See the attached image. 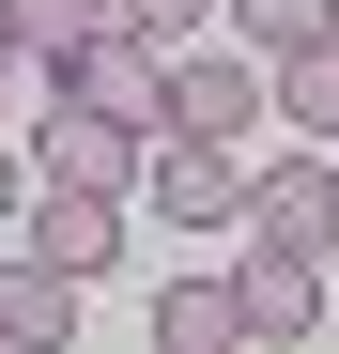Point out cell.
I'll return each mask as SVG.
<instances>
[{
	"label": "cell",
	"mask_w": 339,
	"mask_h": 354,
	"mask_svg": "<svg viewBox=\"0 0 339 354\" xmlns=\"http://www.w3.org/2000/svg\"><path fill=\"white\" fill-rule=\"evenodd\" d=\"M46 77H62V108H108V124H170V46L154 31H124V16H108L93 46H62V62H46Z\"/></svg>",
	"instance_id": "1"
},
{
	"label": "cell",
	"mask_w": 339,
	"mask_h": 354,
	"mask_svg": "<svg viewBox=\"0 0 339 354\" xmlns=\"http://www.w3.org/2000/svg\"><path fill=\"white\" fill-rule=\"evenodd\" d=\"M232 308H247V339H309V308H324V247H293V231H247Z\"/></svg>",
	"instance_id": "2"
},
{
	"label": "cell",
	"mask_w": 339,
	"mask_h": 354,
	"mask_svg": "<svg viewBox=\"0 0 339 354\" xmlns=\"http://www.w3.org/2000/svg\"><path fill=\"white\" fill-rule=\"evenodd\" d=\"M247 124H262L247 62H170V139H247Z\"/></svg>",
	"instance_id": "3"
},
{
	"label": "cell",
	"mask_w": 339,
	"mask_h": 354,
	"mask_svg": "<svg viewBox=\"0 0 339 354\" xmlns=\"http://www.w3.org/2000/svg\"><path fill=\"white\" fill-rule=\"evenodd\" d=\"M31 247L62 262V277H93L108 247H124V216H108V185H31Z\"/></svg>",
	"instance_id": "4"
},
{
	"label": "cell",
	"mask_w": 339,
	"mask_h": 354,
	"mask_svg": "<svg viewBox=\"0 0 339 354\" xmlns=\"http://www.w3.org/2000/svg\"><path fill=\"white\" fill-rule=\"evenodd\" d=\"M154 201H170V216H247L232 139H170V124H154Z\"/></svg>",
	"instance_id": "5"
},
{
	"label": "cell",
	"mask_w": 339,
	"mask_h": 354,
	"mask_svg": "<svg viewBox=\"0 0 339 354\" xmlns=\"http://www.w3.org/2000/svg\"><path fill=\"white\" fill-rule=\"evenodd\" d=\"M124 169H139V124H108V108L46 124V185H124Z\"/></svg>",
	"instance_id": "6"
},
{
	"label": "cell",
	"mask_w": 339,
	"mask_h": 354,
	"mask_svg": "<svg viewBox=\"0 0 339 354\" xmlns=\"http://www.w3.org/2000/svg\"><path fill=\"white\" fill-rule=\"evenodd\" d=\"M247 308H232V277H170L154 292V354H232Z\"/></svg>",
	"instance_id": "7"
},
{
	"label": "cell",
	"mask_w": 339,
	"mask_h": 354,
	"mask_svg": "<svg viewBox=\"0 0 339 354\" xmlns=\"http://www.w3.org/2000/svg\"><path fill=\"white\" fill-rule=\"evenodd\" d=\"M247 231H293V247H324V231H339V169H262V185H247Z\"/></svg>",
	"instance_id": "8"
},
{
	"label": "cell",
	"mask_w": 339,
	"mask_h": 354,
	"mask_svg": "<svg viewBox=\"0 0 339 354\" xmlns=\"http://www.w3.org/2000/svg\"><path fill=\"white\" fill-rule=\"evenodd\" d=\"M62 324H77V277L62 262H46V247L0 262V339H46V354H62Z\"/></svg>",
	"instance_id": "9"
},
{
	"label": "cell",
	"mask_w": 339,
	"mask_h": 354,
	"mask_svg": "<svg viewBox=\"0 0 339 354\" xmlns=\"http://www.w3.org/2000/svg\"><path fill=\"white\" fill-rule=\"evenodd\" d=\"M262 108H293L309 139H339V31H324V46H277V93H262Z\"/></svg>",
	"instance_id": "10"
},
{
	"label": "cell",
	"mask_w": 339,
	"mask_h": 354,
	"mask_svg": "<svg viewBox=\"0 0 339 354\" xmlns=\"http://www.w3.org/2000/svg\"><path fill=\"white\" fill-rule=\"evenodd\" d=\"M0 16H16V46H46V62H62V46L108 31V0H0Z\"/></svg>",
	"instance_id": "11"
},
{
	"label": "cell",
	"mask_w": 339,
	"mask_h": 354,
	"mask_svg": "<svg viewBox=\"0 0 339 354\" xmlns=\"http://www.w3.org/2000/svg\"><path fill=\"white\" fill-rule=\"evenodd\" d=\"M232 16H247V46L277 62V46H324L339 31V0H232Z\"/></svg>",
	"instance_id": "12"
},
{
	"label": "cell",
	"mask_w": 339,
	"mask_h": 354,
	"mask_svg": "<svg viewBox=\"0 0 339 354\" xmlns=\"http://www.w3.org/2000/svg\"><path fill=\"white\" fill-rule=\"evenodd\" d=\"M108 16H124V31H154V46H185V31L216 16V0H108Z\"/></svg>",
	"instance_id": "13"
},
{
	"label": "cell",
	"mask_w": 339,
	"mask_h": 354,
	"mask_svg": "<svg viewBox=\"0 0 339 354\" xmlns=\"http://www.w3.org/2000/svg\"><path fill=\"white\" fill-rule=\"evenodd\" d=\"M0 216H31V185H16V169H0Z\"/></svg>",
	"instance_id": "14"
},
{
	"label": "cell",
	"mask_w": 339,
	"mask_h": 354,
	"mask_svg": "<svg viewBox=\"0 0 339 354\" xmlns=\"http://www.w3.org/2000/svg\"><path fill=\"white\" fill-rule=\"evenodd\" d=\"M0 62H16V16H0Z\"/></svg>",
	"instance_id": "15"
}]
</instances>
